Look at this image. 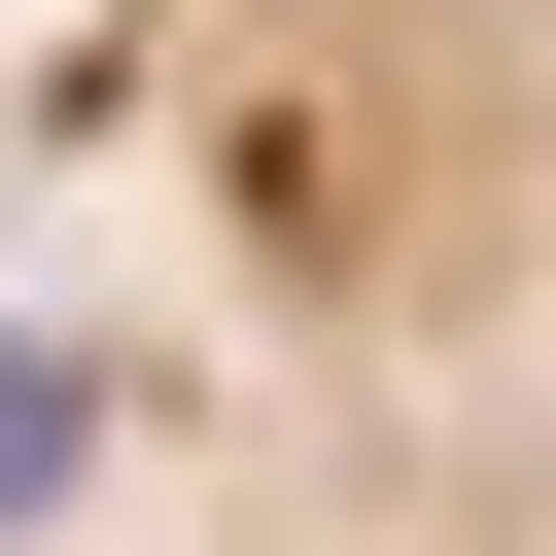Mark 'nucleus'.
<instances>
[{
  "label": "nucleus",
  "instance_id": "nucleus-1",
  "mask_svg": "<svg viewBox=\"0 0 556 556\" xmlns=\"http://www.w3.org/2000/svg\"><path fill=\"white\" fill-rule=\"evenodd\" d=\"M0 556H556V0H0Z\"/></svg>",
  "mask_w": 556,
  "mask_h": 556
}]
</instances>
